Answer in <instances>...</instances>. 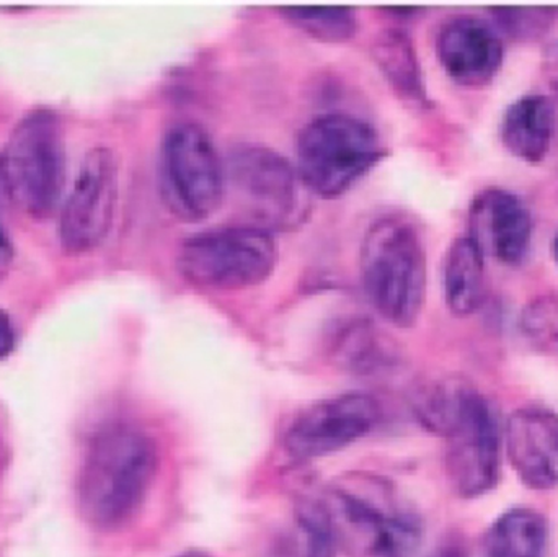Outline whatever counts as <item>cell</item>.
Listing matches in <instances>:
<instances>
[{
    "instance_id": "9c48e42d",
    "label": "cell",
    "mask_w": 558,
    "mask_h": 557,
    "mask_svg": "<svg viewBox=\"0 0 558 557\" xmlns=\"http://www.w3.org/2000/svg\"><path fill=\"white\" fill-rule=\"evenodd\" d=\"M120 198V166L110 147L85 154L59 219V241L68 254L100 247L113 228Z\"/></svg>"
},
{
    "instance_id": "d4e9b609",
    "label": "cell",
    "mask_w": 558,
    "mask_h": 557,
    "mask_svg": "<svg viewBox=\"0 0 558 557\" xmlns=\"http://www.w3.org/2000/svg\"><path fill=\"white\" fill-rule=\"evenodd\" d=\"M15 349V329L5 311L0 310V360L12 355Z\"/></svg>"
},
{
    "instance_id": "52a82bcc",
    "label": "cell",
    "mask_w": 558,
    "mask_h": 557,
    "mask_svg": "<svg viewBox=\"0 0 558 557\" xmlns=\"http://www.w3.org/2000/svg\"><path fill=\"white\" fill-rule=\"evenodd\" d=\"M160 175L170 208L186 221L218 211L226 195V164L208 131L183 121L167 131L160 149Z\"/></svg>"
},
{
    "instance_id": "d6986e66",
    "label": "cell",
    "mask_w": 558,
    "mask_h": 557,
    "mask_svg": "<svg viewBox=\"0 0 558 557\" xmlns=\"http://www.w3.org/2000/svg\"><path fill=\"white\" fill-rule=\"evenodd\" d=\"M282 15L307 35L322 41H348L357 32V16L351 7L288 5Z\"/></svg>"
},
{
    "instance_id": "cb8c5ba5",
    "label": "cell",
    "mask_w": 558,
    "mask_h": 557,
    "mask_svg": "<svg viewBox=\"0 0 558 557\" xmlns=\"http://www.w3.org/2000/svg\"><path fill=\"white\" fill-rule=\"evenodd\" d=\"M541 72L550 90V98L558 104V39L550 41L541 56Z\"/></svg>"
},
{
    "instance_id": "484cf974",
    "label": "cell",
    "mask_w": 558,
    "mask_h": 557,
    "mask_svg": "<svg viewBox=\"0 0 558 557\" xmlns=\"http://www.w3.org/2000/svg\"><path fill=\"white\" fill-rule=\"evenodd\" d=\"M13 264V244L5 225L0 219V278L9 274Z\"/></svg>"
},
{
    "instance_id": "5b68a950",
    "label": "cell",
    "mask_w": 558,
    "mask_h": 557,
    "mask_svg": "<svg viewBox=\"0 0 558 557\" xmlns=\"http://www.w3.org/2000/svg\"><path fill=\"white\" fill-rule=\"evenodd\" d=\"M383 157L379 136L367 121L325 113L308 121L298 137L299 179L322 198L343 195Z\"/></svg>"
},
{
    "instance_id": "277c9868",
    "label": "cell",
    "mask_w": 558,
    "mask_h": 557,
    "mask_svg": "<svg viewBox=\"0 0 558 557\" xmlns=\"http://www.w3.org/2000/svg\"><path fill=\"white\" fill-rule=\"evenodd\" d=\"M0 180L29 218L56 211L65 182V143L54 111H29L15 124L0 157Z\"/></svg>"
},
{
    "instance_id": "603a6c76",
    "label": "cell",
    "mask_w": 558,
    "mask_h": 557,
    "mask_svg": "<svg viewBox=\"0 0 558 557\" xmlns=\"http://www.w3.org/2000/svg\"><path fill=\"white\" fill-rule=\"evenodd\" d=\"M337 355L347 368L354 372H373L383 362L377 337L366 327H353L338 340Z\"/></svg>"
},
{
    "instance_id": "3957f363",
    "label": "cell",
    "mask_w": 558,
    "mask_h": 557,
    "mask_svg": "<svg viewBox=\"0 0 558 557\" xmlns=\"http://www.w3.org/2000/svg\"><path fill=\"white\" fill-rule=\"evenodd\" d=\"M324 504L338 549L348 557H410L418 549L422 520L400 507L392 491L374 477L337 484Z\"/></svg>"
},
{
    "instance_id": "7c38bea8",
    "label": "cell",
    "mask_w": 558,
    "mask_h": 557,
    "mask_svg": "<svg viewBox=\"0 0 558 557\" xmlns=\"http://www.w3.org/2000/svg\"><path fill=\"white\" fill-rule=\"evenodd\" d=\"M468 235L484 257L514 267L523 264L533 242V216L524 199L510 190H482L468 215Z\"/></svg>"
},
{
    "instance_id": "7402d4cb",
    "label": "cell",
    "mask_w": 558,
    "mask_h": 557,
    "mask_svg": "<svg viewBox=\"0 0 558 557\" xmlns=\"http://www.w3.org/2000/svg\"><path fill=\"white\" fill-rule=\"evenodd\" d=\"M295 516L305 536V557H337V536L324 500H302Z\"/></svg>"
},
{
    "instance_id": "ba28073f",
    "label": "cell",
    "mask_w": 558,
    "mask_h": 557,
    "mask_svg": "<svg viewBox=\"0 0 558 557\" xmlns=\"http://www.w3.org/2000/svg\"><path fill=\"white\" fill-rule=\"evenodd\" d=\"M449 484L461 499H478L500 481L501 427L494 404L469 383L442 428Z\"/></svg>"
},
{
    "instance_id": "9a60e30c",
    "label": "cell",
    "mask_w": 558,
    "mask_h": 557,
    "mask_svg": "<svg viewBox=\"0 0 558 557\" xmlns=\"http://www.w3.org/2000/svg\"><path fill=\"white\" fill-rule=\"evenodd\" d=\"M556 133V104L543 94L521 95L505 110L500 137L505 149L526 164L546 159Z\"/></svg>"
},
{
    "instance_id": "44dd1931",
    "label": "cell",
    "mask_w": 558,
    "mask_h": 557,
    "mask_svg": "<svg viewBox=\"0 0 558 557\" xmlns=\"http://www.w3.org/2000/svg\"><path fill=\"white\" fill-rule=\"evenodd\" d=\"M520 330L534 349L558 350V294H537L527 301L520 313Z\"/></svg>"
},
{
    "instance_id": "7a4b0ae2",
    "label": "cell",
    "mask_w": 558,
    "mask_h": 557,
    "mask_svg": "<svg viewBox=\"0 0 558 557\" xmlns=\"http://www.w3.org/2000/svg\"><path fill=\"white\" fill-rule=\"evenodd\" d=\"M361 284L380 317L396 327H412L426 298V252L412 222L384 216L364 232L360 245Z\"/></svg>"
},
{
    "instance_id": "ac0fdd59",
    "label": "cell",
    "mask_w": 558,
    "mask_h": 557,
    "mask_svg": "<svg viewBox=\"0 0 558 557\" xmlns=\"http://www.w3.org/2000/svg\"><path fill=\"white\" fill-rule=\"evenodd\" d=\"M374 61L392 87L409 100L425 104L426 88L412 38L402 29H383L374 38Z\"/></svg>"
},
{
    "instance_id": "ffe728a7",
    "label": "cell",
    "mask_w": 558,
    "mask_h": 557,
    "mask_svg": "<svg viewBox=\"0 0 558 557\" xmlns=\"http://www.w3.org/2000/svg\"><path fill=\"white\" fill-rule=\"evenodd\" d=\"M492 25L498 33L518 39L531 41L543 38L558 16V7H488Z\"/></svg>"
},
{
    "instance_id": "2e32d148",
    "label": "cell",
    "mask_w": 558,
    "mask_h": 557,
    "mask_svg": "<svg viewBox=\"0 0 558 557\" xmlns=\"http://www.w3.org/2000/svg\"><path fill=\"white\" fill-rule=\"evenodd\" d=\"M485 257L468 234L449 245L442 264V291L456 317L472 316L484 303Z\"/></svg>"
},
{
    "instance_id": "8992f818",
    "label": "cell",
    "mask_w": 558,
    "mask_h": 557,
    "mask_svg": "<svg viewBox=\"0 0 558 557\" xmlns=\"http://www.w3.org/2000/svg\"><path fill=\"white\" fill-rule=\"evenodd\" d=\"M277 265V244L260 226L209 229L186 239L177 267L203 290H244L264 283Z\"/></svg>"
},
{
    "instance_id": "4fadbf2b",
    "label": "cell",
    "mask_w": 558,
    "mask_h": 557,
    "mask_svg": "<svg viewBox=\"0 0 558 557\" xmlns=\"http://www.w3.org/2000/svg\"><path fill=\"white\" fill-rule=\"evenodd\" d=\"M436 55L452 81L465 87H482L497 77L504 64V39L488 20L461 13L439 26Z\"/></svg>"
},
{
    "instance_id": "6da1fadb",
    "label": "cell",
    "mask_w": 558,
    "mask_h": 557,
    "mask_svg": "<svg viewBox=\"0 0 558 557\" xmlns=\"http://www.w3.org/2000/svg\"><path fill=\"white\" fill-rule=\"evenodd\" d=\"M157 468L149 435L134 425H105L88 441L77 477L82 517L98 530L126 525L143 506Z\"/></svg>"
},
{
    "instance_id": "e0dca14e",
    "label": "cell",
    "mask_w": 558,
    "mask_h": 557,
    "mask_svg": "<svg viewBox=\"0 0 558 557\" xmlns=\"http://www.w3.org/2000/svg\"><path fill=\"white\" fill-rule=\"evenodd\" d=\"M547 536V522L539 512L508 510L488 530L484 557H546Z\"/></svg>"
},
{
    "instance_id": "83f0119b",
    "label": "cell",
    "mask_w": 558,
    "mask_h": 557,
    "mask_svg": "<svg viewBox=\"0 0 558 557\" xmlns=\"http://www.w3.org/2000/svg\"><path fill=\"white\" fill-rule=\"evenodd\" d=\"M177 557H211V556H208V555H206V553H202V552H186V553H183V555H180Z\"/></svg>"
},
{
    "instance_id": "f1b7e54d",
    "label": "cell",
    "mask_w": 558,
    "mask_h": 557,
    "mask_svg": "<svg viewBox=\"0 0 558 557\" xmlns=\"http://www.w3.org/2000/svg\"><path fill=\"white\" fill-rule=\"evenodd\" d=\"M553 255H554V261H556V264L558 265V232L556 234V238H554V241H553Z\"/></svg>"
},
{
    "instance_id": "4316f807",
    "label": "cell",
    "mask_w": 558,
    "mask_h": 557,
    "mask_svg": "<svg viewBox=\"0 0 558 557\" xmlns=\"http://www.w3.org/2000/svg\"><path fill=\"white\" fill-rule=\"evenodd\" d=\"M426 557H469L468 548L464 543L459 540H448V542L441 543L438 548L432 555Z\"/></svg>"
},
{
    "instance_id": "5bb4252c",
    "label": "cell",
    "mask_w": 558,
    "mask_h": 557,
    "mask_svg": "<svg viewBox=\"0 0 558 557\" xmlns=\"http://www.w3.org/2000/svg\"><path fill=\"white\" fill-rule=\"evenodd\" d=\"M505 448L518 480L533 491L558 486V414L546 408H521L505 428Z\"/></svg>"
},
{
    "instance_id": "30bf717a",
    "label": "cell",
    "mask_w": 558,
    "mask_h": 557,
    "mask_svg": "<svg viewBox=\"0 0 558 557\" xmlns=\"http://www.w3.org/2000/svg\"><path fill=\"white\" fill-rule=\"evenodd\" d=\"M380 417L376 399L363 392H348L324 399L298 415L284 435L289 457L317 460L350 447L366 437Z\"/></svg>"
},
{
    "instance_id": "8fae6325",
    "label": "cell",
    "mask_w": 558,
    "mask_h": 557,
    "mask_svg": "<svg viewBox=\"0 0 558 557\" xmlns=\"http://www.w3.org/2000/svg\"><path fill=\"white\" fill-rule=\"evenodd\" d=\"M226 175L252 215L268 226L286 225L298 211L302 183L298 170L271 147H235L229 156Z\"/></svg>"
}]
</instances>
